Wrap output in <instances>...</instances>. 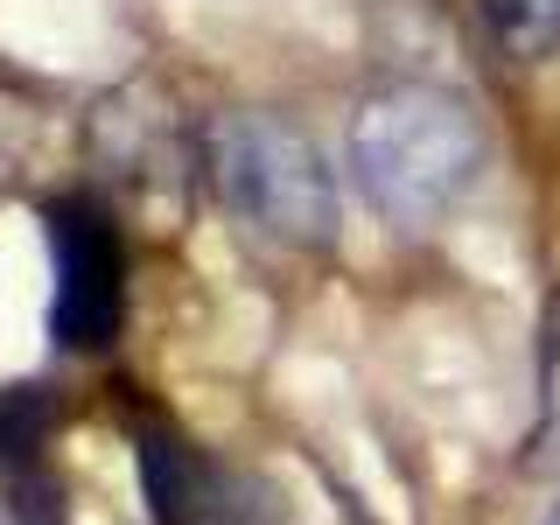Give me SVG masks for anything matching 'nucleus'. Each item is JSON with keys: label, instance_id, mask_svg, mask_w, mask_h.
Listing matches in <instances>:
<instances>
[{"label": "nucleus", "instance_id": "obj_1", "mask_svg": "<svg viewBox=\"0 0 560 525\" xmlns=\"http://www.w3.org/2000/svg\"><path fill=\"white\" fill-rule=\"evenodd\" d=\"M343 168L393 232H428L483 183L490 133L463 92L428 78H393L358 98L343 127Z\"/></svg>", "mask_w": 560, "mask_h": 525}, {"label": "nucleus", "instance_id": "obj_2", "mask_svg": "<svg viewBox=\"0 0 560 525\" xmlns=\"http://www.w3.org/2000/svg\"><path fill=\"white\" fill-rule=\"evenodd\" d=\"M203 183L253 238L280 253H329L343 238L337 168L273 105H232L203 127Z\"/></svg>", "mask_w": 560, "mask_h": 525}, {"label": "nucleus", "instance_id": "obj_3", "mask_svg": "<svg viewBox=\"0 0 560 525\" xmlns=\"http://www.w3.org/2000/svg\"><path fill=\"white\" fill-rule=\"evenodd\" d=\"M49 218V337L63 350H113L127 329V245H119L113 210L84 189H70L43 210Z\"/></svg>", "mask_w": 560, "mask_h": 525}, {"label": "nucleus", "instance_id": "obj_4", "mask_svg": "<svg viewBox=\"0 0 560 525\" xmlns=\"http://www.w3.org/2000/svg\"><path fill=\"white\" fill-rule=\"evenodd\" d=\"M84 162H92L113 189L148 203H175L189 183V168H203V133L189 140L175 119V98L148 78H127L119 92H105L84 113Z\"/></svg>", "mask_w": 560, "mask_h": 525}, {"label": "nucleus", "instance_id": "obj_5", "mask_svg": "<svg viewBox=\"0 0 560 525\" xmlns=\"http://www.w3.org/2000/svg\"><path fill=\"white\" fill-rule=\"evenodd\" d=\"M140 490L154 525H288L267 483L210 463L175 428H140Z\"/></svg>", "mask_w": 560, "mask_h": 525}, {"label": "nucleus", "instance_id": "obj_6", "mask_svg": "<svg viewBox=\"0 0 560 525\" xmlns=\"http://www.w3.org/2000/svg\"><path fill=\"white\" fill-rule=\"evenodd\" d=\"M477 22L512 63L560 57V0H477Z\"/></svg>", "mask_w": 560, "mask_h": 525}, {"label": "nucleus", "instance_id": "obj_7", "mask_svg": "<svg viewBox=\"0 0 560 525\" xmlns=\"http://www.w3.org/2000/svg\"><path fill=\"white\" fill-rule=\"evenodd\" d=\"M525 448H533L525 463H553L560 455V294L547 302V323H539V420Z\"/></svg>", "mask_w": 560, "mask_h": 525}, {"label": "nucleus", "instance_id": "obj_8", "mask_svg": "<svg viewBox=\"0 0 560 525\" xmlns=\"http://www.w3.org/2000/svg\"><path fill=\"white\" fill-rule=\"evenodd\" d=\"M35 140H43V113L14 78H0V189H14L35 162Z\"/></svg>", "mask_w": 560, "mask_h": 525}, {"label": "nucleus", "instance_id": "obj_9", "mask_svg": "<svg viewBox=\"0 0 560 525\" xmlns=\"http://www.w3.org/2000/svg\"><path fill=\"white\" fill-rule=\"evenodd\" d=\"M539 525H560V498H553V504H547V518H539Z\"/></svg>", "mask_w": 560, "mask_h": 525}]
</instances>
